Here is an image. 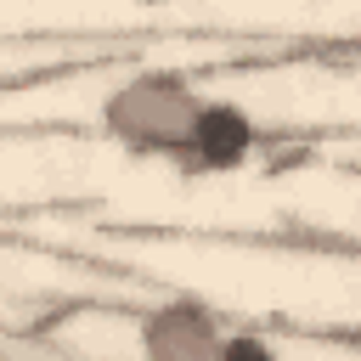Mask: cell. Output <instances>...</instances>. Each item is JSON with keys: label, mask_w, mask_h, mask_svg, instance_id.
I'll list each match as a JSON object with an SVG mask.
<instances>
[{"label": "cell", "mask_w": 361, "mask_h": 361, "mask_svg": "<svg viewBox=\"0 0 361 361\" xmlns=\"http://www.w3.org/2000/svg\"><path fill=\"white\" fill-rule=\"evenodd\" d=\"M141 361H226V327L197 293H169L135 322Z\"/></svg>", "instance_id": "cell-2"}, {"label": "cell", "mask_w": 361, "mask_h": 361, "mask_svg": "<svg viewBox=\"0 0 361 361\" xmlns=\"http://www.w3.org/2000/svg\"><path fill=\"white\" fill-rule=\"evenodd\" d=\"M203 90L186 79V73H175V68H141V73H130V79H118L107 96H102V130L124 147V152H135V158H180L186 152V141H192V124H197V113H203Z\"/></svg>", "instance_id": "cell-1"}, {"label": "cell", "mask_w": 361, "mask_h": 361, "mask_svg": "<svg viewBox=\"0 0 361 361\" xmlns=\"http://www.w3.org/2000/svg\"><path fill=\"white\" fill-rule=\"evenodd\" d=\"M226 361H288V355L265 333H248L243 327V333H226Z\"/></svg>", "instance_id": "cell-4"}, {"label": "cell", "mask_w": 361, "mask_h": 361, "mask_svg": "<svg viewBox=\"0 0 361 361\" xmlns=\"http://www.w3.org/2000/svg\"><path fill=\"white\" fill-rule=\"evenodd\" d=\"M254 147H259L254 113H248L243 102L209 96L203 113H197V124H192L186 152L175 158V169H180V175H231V169H243V164L254 158Z\"/></svg>", "instance_id": "cell-3"}]
</instances>
